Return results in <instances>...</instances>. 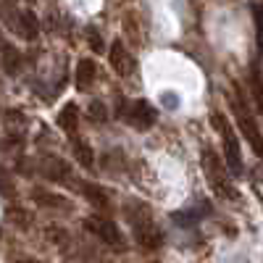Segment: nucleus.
Wrapping results in <instances>:
<instances>
[{"label":"nucleus","instance_id":"obj_18","mask_svg":"<svg viewBox=\"0 0 263 263\" xmlns=\"http://www.w3.org/2000/svg\"><path fill=\"white\" fill-rule=\"evenodd\" d=\"M90 48H92L95 53H103V40H100V34L90 32Z\"/></svg>","mask_w":263,"mask_h":263},{"label":"nucleus","instance_id":"obj_13","mask_svg":"<svg viewBox=\"0 0 263 263\" xmlns=\"http://www.w3.org/2000/svg\"><path fill=\"white\" fill-rule=\"evenodd\" d=\"M250 82H253V95H255V100H258V108L263 111V82H260L258 66H253V77H250Z\"/></svg>","mask_w":263,"mask_h":263},{"label":"nucleus","instance_id":"obj_12","mask_svg":"<svg viewBox=\"0 0 263 263\" xmlns=\"http://www.w3.org/2000/svg\"><path fill=\"white\" fill-rule=\"evenodd\" d=\"M82 192H84V197H87V200H90L95 208H108V197H105V192H103L100 187L84 184V187H82Z\"/></svg>","mask_w":263,"mask_h":263},{"label":"nucleus","instance_id":"obj_14","mask_svg":"<svg viewBox=\"0 0 263 263\" xmlns=\"http://www.w3.org/2000/svg\"><path fill=\"white\" fill-rule=\"evenodd\" d=\"M3 53H6V55H3V66H6L8 71H16V69H18V61H21L18 50H16V48H6Z\"/></svg>","mask_w":263,"mask_h":263},{"label":"nucleus","instance_id":"obj_16","mask_svg":"<svg viewBox=\"0 0 263 263\" xmlns=\"http://www.w3.org/2000/svg\"><path fill=\"white\" fill-rule=\"evenodd\" d=\"M34 197H40V203H42V205H58V208H66L63 197H58V195H48V192L37 190V192H34Z\"/></svg>","mask_w":263,"mask_h":263},{"label":"nucleus","instance_id":"obj_7","mask_svg":"<svg viewBox=\"0 0 263 263\" xmlns=\"http://www.w3.org/2000/svg\"><path fill=\"white\" fill-rule=\"evenodd\" d=\"M95 77H98V66H95V61H90V58H82L79 63H77V74H74V84H77V90H87L92 82H95Z\"/></svg>","mask_w":263,"mask_h":263},{"label":"nucleus","instance_id":"obj_20","mask_svg":"<svg viewBox=\"0 0 263 263\" xmlns=\"http://www.w3.org/2000/svg\"><path fill=\"white\" fill-rule=\"evenodd\" d=\"M8 48V42H6V37H3V32H0V50H6Z\"/></svg>","mask_w":263,"mask_h":263},{"label":"nucleus","instance_id":"obj_19","mask_svg":"<svg viewBox=\"0 0 263 263\" xmlns=\"http://www.w3.org/2000/svg\"><path fill=\"white\" fill-rule=\"evenodd\" d=\"M3 179H8L3 171H0V192H6V195H13V184L11 182H3Z\"/></svg>","mask_w":263,"mask_h":263},{"label":"nucleus","instance_id":"obj_10","mask_svg":"<svg viewBox=\"0 0 263 263\" xmlns=\"http://www.w3.org/2000/svg\"><path fill=\"white\" fill-rule=\"evenodd\" d=\"M16 29L24 34L27 40H34V37L40 34V21H37V16H34L32 11H21V13L16 16Z\"/></svg>","mask_w":263,"mask_h":263},{"label":"nucleus","instance_id":"obj_3","mask_svg":"<svg viewBox=\"0 0 263 263\" xmlns=\"http://www.w3.org/2000/svg\"><path fill=\"white\" fill-rule=\"evenodd\" d=\"M84 227H87V232H92L98 239H103L105 245H114V248H121L124 245V234L116 227V221H111V218H105V216H90L84 221Z\"/></svg>","mask_w":263,"mask_h":263},{"label":"nucleus","instance_id":"obj_2","mask_svg":"<svg viewBox=\"0 0 263 263\" xmlns=\"http://www.w3.org/2000/svg\"><path fill=\"white\" fill-rule=\"evenodd\" d=\"M232 103H234V114H237V124H239L242 137L250 142V147L255 150V156L263 158V137H260V129H258V124H255V119H253V114H250L248 103L239 100V98H234Z\"/></svg>","mask_w":263,"mask_h":263},{"label":"nucleus","instance_id":"obj_8","mask_svg":"<svg viewBox=\"0 0 263 263\" xmlns=\"http://www.w3.org/2000/svg\"><path fill=\"white\" fill-rule=\"evenodd\" d=\"M71 147H74V158L82 168H92L95 166V153L90 147V142H87L84 137L79 135H71Z\"/></svg>","mask_w":263,"mask_h":263},{"label":"nucleus","instance_id":"obj_9","mask_svg":"<svg viewBox=\"0 0 263 263\" xmlns=\"http://www.w3.org/2000/svg\"><path fill=\"white\" fill-rule=\"evenodd\" d=\"M135 237H137V242L142 245V248H158L161 242H163V234H161V229L156 227V224H142V227H137L135 229Z\"/></svg>","mask_w":263,"mask_h":263},{"label":"nucleus","instance_id":"obj_15","mask_svg":"<svg viewBox=\"0 0 263 263\" xmlns=\"http://www.w3.org/2000/svg\"><path fill=\"white\" fill-rule=\"evenodd\" d=\"M90 119L98 121V124H105V121H108V111H105V105H103L100 100H95V103L90 105Z\"/></svg>","mask_w":263,"mask_h":263},{"label":"nucleus","instance_id":"obj_6","mask_svg":"<svg viewBox=\"0 0 263 263\" xmlns=\"http://www.w3.org/2000/svg\"><path fill=\"white\" fill-rule=\"evenodd\" d=\"M42 171H45L48 179L61 182V184H71V187H74V179H77V177H71V168L66 166L58 156H45V158H42Z\"/></svg>","mask_w":263,"mask_h":263},{"label":"nucleus","instance_id":"obj_1","mask_svg":"<svg viewBox=\"0 0 263 263\" xmlns=\"http://www.w3.org/2000/svg\"><path fill=\"white\" fill-rule=\"evenodd\" d=\"M211 124L216 126V132L221 135L224 140V158H227V166L232 174H242V161H239V145H237V135H234V129L229 124V119L224 114H218L213 111L211 114Z\"/></svg>","mask_w":263,"mask_h":263},{"label":"nucleus","instance_id":"obj_4","mask_svg":"<svg viewBox=\"0 0 263 263\" xmlns=\"http://www.w3.org/2000/svg\"><path fill=\"white\" fill-rule=\"evenodd\" d=\"M121 116L137 129H147V126H153V121H156V111H153V105L147 100H137V103L124 105Z\"/></svg>","mask_w":263,"mask_h":263},{"label":"nucleus","instance_id":"obj_17","mask_svg":"<svg viewBox=\"0 0 263 263\" xmlns=\"http://www.w3.org/2000/svg\"><path fill=\"white\" fill-rule=\"evenodd\" d=\"M255 27H258V45H260V53H263V8L260 6L255 8Z\"/></svg>","mask_w":263,"mask_h":263},{"label":"nucleus","instance_id":"obj_5","mask_svg":"<svg viewBox=\"0 0 263 263\" xmlns=\"http://www.w3.org/2000/svg\"><path fill=\"white\" fill-rule=\"evenodd\" d=\"M108 61H111V69L119 74V77H132L135 74V58H132V53L126 50V45L121 40H116L111 50H108Z\"/></svg>","mask_w":263,"mask_h":263},{"label":"nucleus","instance_id":"obj_11","mask_svg":"<svg viewBox=\"0 0 263 263\" xmlns=\"http://www.w3.org/2000/svg\"><path fill=\"white\" fill-rule=\"evenodd\" d=\"M77 121H79V108L74 103L69 105H63V111L58 114V126L63 132H69V135H74V129H77Z\"/></svg>","mask_w":263,"mask_h":263}]
</instances>
